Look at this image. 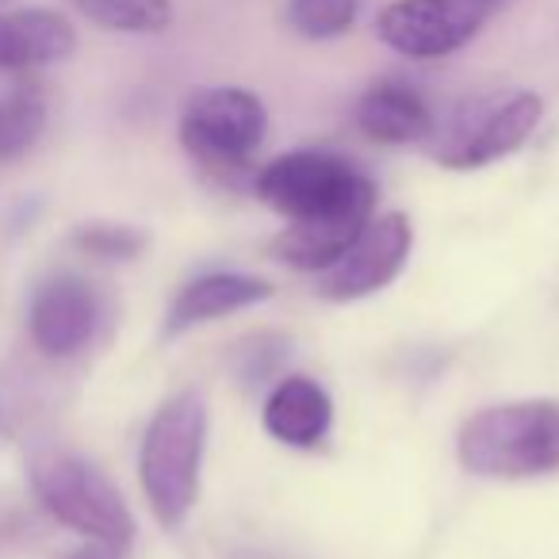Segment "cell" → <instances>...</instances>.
<instances>
[{
	"mask_svg": "<svg viewBox=\"0 0 559 559\" xmlns=\"http://www.w3.org/2000/svg\"><path fill=\"white\" fill-rule=\"evenodd\" d=\"M411 246L414 230L403 211H388L380 218L372 215L365 223V230L357 234V241L330 269L319 272L314 292L322 299H330V304H353V299L376 296L406 269Z\"/></svg>",
	"mask_w": 559,
	"mask_h": 559,
	"instance_id": "obj_8",
	"label": "cell"
},
{
	"mask_svg": "<svg viewBox=\"0 0 559 559\" xmlns=\"http://www.w3.org/2000/svg\"><path fill=\"white\" fill-rule=\"evenodd\" d=\"M261 421L269 437L288 449H319L334 426V403L311 376H288L269 391Z\"/></svg>",
	"mask_w": 559,
	"mask_h": 559,
	"instance_id": "obj_11",
	"label": "cell"
},
{
	"mask_svg": "<svg viewBox=\"0 0 559 559\" xmlns=\"http://www.w3.org/2000/svg\"><path fill=\"white\" fill-rule=\"evenodd\" d=\"M372 215L376 211H334V215L299 218L269 241V253L299 272H322L357 241Z\"/></svg>",
	"mask_w": 559,
	"mask_h": 559,
	"instance_id": "obj_13",
	"label": "cell"
},
{
	"mask_svg": "<svg viewBox=\"0 0 559 559\" xmlns=\"http://www.w3.org/2000/svg\"><path fill=\"white\" fill-rule=\"evenodd\" d=\"M264 131H269L264 104L238 85L200 88L180 111V146L192 154V162L215 173L246 169L249 157L261 150Z\"/></svg>",
	"mask_w": 559,
	"mask_h": 559,
	"instance_id": "obj_5",
	"label": "cell"
},
{
	"mask_svg": "<svg viewBox=\"0 0 559 559\" xmlns=\"http://www.w3.org/2000/svg\"><path fill=\"white\" fill-rule=\"evenodd\" d=\"M490 16L487 0H391L376 20V35L395 55L433 62L467 47Z\"/></svg>",
	"mask_w": 559,
	"mask_h": 559,
	"instance_id": "obj_7",
	"label": "cell"
},
{
	"mask_svg": "<svg viewBox=\"0 0 559 559\" xmlns=\"http://www.w3.org/2000/svg\"><path fill=\"white\" fill-rule=\"evenodd\" d=\"M203 444H207V406L195 391L165 399L142 433L139 483L165 528L185 525L200 498Z\"/></svg>",
	"mask_w": 559,
	"mask_h": 559,
	"instance_id": "obj_2",
	"label": "cell"
},
{
	"mask_svg": "<svg viewBox=\"0 0 559 559\" xmlns=\"http://www.w3.org/2000/svg\"><path fill=\"white\" fill-rule=\"evenodd\" d=\"M257 200L288 223L334 215V211H376V185L353 162L326 150H296L257 173Z\"/></svg>",
	"mask_w": 559,
	"mask_h": 559,
	"instance_id": "obj_4",
	"label": "cell"
},
{
	"mask_svg": "<svg viewBox=\"0 0 559 559\" xmlns=\"http://www.w3.org/2000/svg\"><path fill=\"white\" fill-rule=\"evenodd\" d=\"M85 20L119 35H162L173 27V0H70Z\"/></svg>",
	"mask_w": 559,
	"mask_h": 559,
	"instance_id": "obj_15",
	"label": "cell"
},
{
	"mask_svg": "<svg viewBox=\"0 0 559 559\" xmlns=\"http://www.w3.org/2000/svg\"><path fill=\"white\" fill-rule=\"evenodd\" d=\"M104 307L96 288L78 272H50L39 280L27 304V330L39 353L55 360H70L88 349L100 330Z\"/></svg>",
	"mask_w": 559,
	"mask_h": 559,
	"instance_id": "obj_9",
	"label": "cell"
},
{
	"mask_svg": "<svg viewBox=\"0 0 559 559\" xmlns=\"http://www.w3.org/2000/svg\"><path fill=\"white\" fill-rule=\"evenodd\" d=\"M460 467L479 479H540L559 472V403L521 399V403L483 406L460 426Z\"/></svg>",
	"mask_w": 559,
	"mask_h": 559,
	"instance_id": "obj_1",
	"label": "cell"
},
{
	"mask_svg": "<svg viewBox=\"0 0 559 559\" xmlns=\"http://www.w3.org/2000/svg\"><path fill=\"white\" fill-rule=\"evenodd\" d=\"M32 490L58 525L73 528L85 540L131 548L134 540L131 510H127L116 483L96 464H88L85 456H73V452H43V456H35Z\"/></svg>",
	"mask_w": 559,
	"mask_h": 559,
	"instance_id": "obj_3",
	"label": "cell"
},
{
	"mask_svg": "<svg viewBox=\"0 0 559 559\" xmlns=\"http://www.w3.org/2000/svg\"><path fill=\"white\" fill-rule=\"evenodd\" d=\"M487 4H490V9L498 12V9H502V4H506V0H487Z\"/></svg>",
	"mask_w": 559,
	"mask_h": 559,
	"instance_id": "obj_20",
	"label": "cell"
},
{
	"mask_svg": "<svg viewBox=\"0 0 559 559\" xmlns=\"http://www.w3.org/2000/svg\"><path fill=\"white\" fill-rule=\"evenodd\" d=\"M73 246L100 261H131L146 249V234L123 223H85L73 234Z\"/></svg>",
	"mask_w": 559,
	"mask_h": 559,
	"instance_id": "obj_18",
	"label": "cell"
},
{
	"mask_svg": "<svg viewBox=\"0 0 559 559\" xmlns=\"http://www.w3.org/2000/svg\"><path fill=\"white\" fill-rule=\"evenodd\" d=\"M127 551L131 548H119V544H104V540H85L66 559H127Z\"/></svg>",
	"mask_w": 559,
	"mask_h": 559,
	"instance_id": "obj_19",
	"label": "cell"
},
{
	"mask_svg": "<svg viewBox=\"0 0 559 559\" xmlns=\"http://www.w3.org/2000/svg\"><path fill=\"white\" fill-rule=\"evenodd\" d=\"M73 50H78V32L62 12H0V73H27L39 66L66 62Z\"/></svg>",
	"mask_w": 559,
	"mask_h": 559,
	"instance_id": "obj_10",
	"label": "cell"
},
{
	"mask_svg": "<svg viewBox=\"0 0 559 559\" xmlns=\"http://www.w3.org/2000/svg\"><path fill=\"white\" fill-rule=\"evenodd\" d=\"M288 24L304 39H337L357 24V0H288Z\"/></svg>",
	"mask_w": 559,
	"mask_h": 559,
	"instance_id": "obj_17",
	"label": "cell"
},
{
	"mask_svg": "<svg viewBox=\"0 0 559 559\" xmlns=\"http://www.w3.org/2000/svg\"><path fill=\"white\" fill-rule=\"evenodd\" d=\"M0 429H4V418H0Z\"/></svg>",
	"mask_w": 559,
	"mask_h": 559,
	"instance_id": "obj_21",
	"label": "cell"
},
{
	"mask_svg": "<svg viewBox=\"0 0 559 559\" xmlns=\"http://www.w3.org/2000/svg\"><path fill=\"white\" fill-rule=\"evenodd\" d=\"M47 127V96L39 85H16L0 100V162L27 154Z\"/></svg>",
	"mask_w": 559,
	"mask_h": 559,
	"instance_id": "obj_16",
	"label": "cell"
},
{
	"mask_svg": "<svg viewBox=\"0 0 559 559\" xmlns=\"http://www.w3.org/2000/svg\"><path fill=\"white\" fill-rule=\"evenodd\" d=\"M357 127L383 146H411L433 134V111L418 88L403 81H376L357 100Z\"/></svg>",
	"mask_w": 559,
	"mask_h": 559,
	"instance_id": "obj_14",
	"label": "cell"
},
{
	"mask_svg": "<svg viewBox=\"0 0 559 559\" xmlns=\"http://www.w3.org/2000/svg\"><path fill=\"white\" fill-rule=\"evenodd\" d=\"M544 119V100L536 93H510L479 100L452 119L449 134L433 146L444 169H483L490 162L518 154Z\"/></svg>",
	"mask_w": 559,
	"mask_h": 559,
	"instance_id": "obj_6",
	"label": "cell"
},
{
	"mask_svg": "<svg viewBox=\"0 0 559 559\" xmlns=\"http://www.w3.org/2000/svg\"><path fill=\"white\" fill-rule=\"evenodd\" d=\"M269 296V284L257 276H246V272H203V276L188 280L185 288L177 292L169 314H165V334H185V330L215 322L223 314L264 304Z\"/></svg>",
	"mask_w": 559,
	"mask_h": 559,
	"instance_id": "obj_12",
	"label": "cell"
}]
</instances>
